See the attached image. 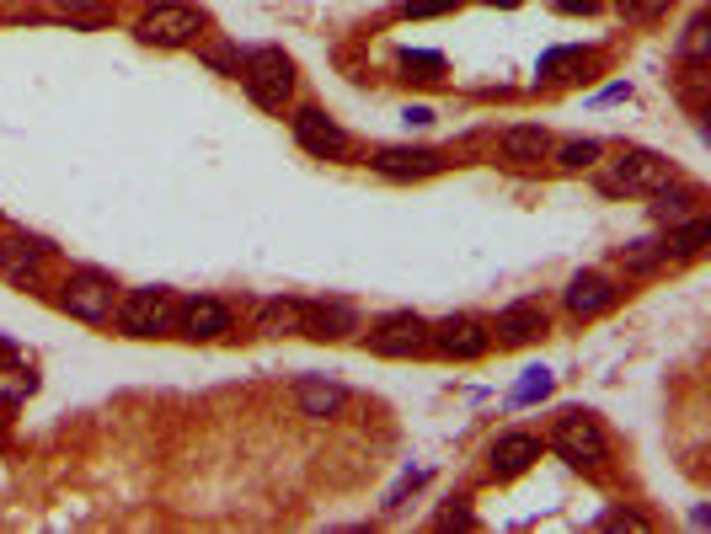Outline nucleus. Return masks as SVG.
I'll return each mask as SVG.
<instances>
[{"label": "nucleus", "instance_id": "obj_14", "mask_svg": "<svg viewBox=\"0 0 711 534\" xmlns=\"http://www.w3.org/2000/svg\"><path fill=\"white\" fill-rule=\"evenodd\" d=\"M230 326H236V310L225 300H214V294H193V300L177 305V332L193 337V342H214V337H225Z\"/></svg>", "mask_w": 711, "mask_h": 534}, {"label": "nucleus", "instance_id": "obj_27", "mask_svg": "<svg viewBox=\"0 0 711 534\" xmlns=\"http://www.w3.org/2000/svg\"><path fill=\"white\" fill-rule=\"evenodd\" d=\"M107 6H113V0H49L54 17H70V22H81V27L107 22Z\"/></svg>", "mask_w": 711, "mask_h": 534}, {"label": "nucleus", "instance_id": "obj_26", "mask_svg": "<svg viewBox=\"0 0 711 534\" xmlns=\"http://www.w3.org/2000/svg\"><path fill=\"white\" fill-rule=\"evenodd\" d=\"M396 65L407 70L412 81H439V75H444V54L439 49H401Z\"/></svg>", "mask_w": 711, "mask_h": 534}, {"label": "nucleus", "instance_id": "obj_37", "mask_svg": "<svg viewBox=\"0 0 711 534\" xmlns=\"http://www.w3.org/2000/svg\"><path fill=\"white\" fill-rule=\"evenodd\" d=\"M482 6H503V11H514V6H524V0H482Z\"/></svg>", "mask_w": 711, "mask_h": 534}, {"label": "nucleus", "instance_id": "obj_1", "mask_svg": "<svg viewBox=\"0 0 711 534\" xmlns=\"http://www.w3.org/2000/svg\"><path fill=\"white\" fill-rule=\"evenodd\" d=\"M546 449L562 454L573 470H605L610 465V433L599 428L594 412H578V406L556 412L551 433H546Z\"/></svg>", "mask_w": 711, "mask_h": 534}, {"label": "nucleus", "instance_id": "obj_32", "mask_svg": "<svg viewBox=\"0 0 711 534\" xmlns=\"http://www.w3.org/2000/svg\"><path fill=\"white\" fill-rule=\"evenodd\" d=\"M434 118H439V113H434V107H423V102H417V107H401V123H407V129H428Z\"/></svg>", "mask_w": 711, "mask_h": 534}, {"label": "nucleus", "instance_id": "obj_10", "mask_svg": "<svg viewBox=\"0 0 711 534\" xmlns=\"http://www.w3.org/2000/svg\"><path fill=\"white\" fill-rule=\"evenodd\" d=\"M487 326H492V342H498V348H530V342H540L551 332V310L540 300H514V305L498 310V321H487Z\"/></svg>", "mask_w": 711, "mask_h": 534}, {"label": "nucleus", "instance_id": "obj_25", "mask_svg": "<svg viewBox=\"0 0 711 534\" xmlns=\"http://www.w3.org/2000/svg\"><path fill=\"white\" fill-rule=\"evenodd\" d=\"M599 155H605L599 139H567V145L556 150V166H562V171H594Z\"/></svg>", "mask_w": 711, "mask_h": 534}, {"label": "nucleus", "instance_id": "obj_19", "mask_svg": "<svg viewBox=\"0 0 711 534\" xmlns=\"http://www.w3.org/2000/svg\"><path fill=\"white\" fill-rule=\"evenodd\" d=\"M300 326H305V300H262L257 305V316H252V332L257 337H300Z\"/></svg>", "mask_w": 711, "mask_h": 534}, {"label": "nucleus", "instance_id": "obj_34", "mask_svg": "<svg viewBox=\"0 0 711 534\" xmlns=\"http://www.w3.org/2000/svg\"><path fill=\"white\" fill-rule=\"evenodd\" d=\"M455 524H460V529H471V524H476L471 508H444V513H439V529H455Z\"/></svg>", "mask_w": 711, "mask_h": 534}, {"label": "nucleus", "instance_id": "obj_13", "mask_svg": "<svg viewBox=\"0 0 711 534\" xmlns=\"http://www.w3.org/2000/svg\"><path fill=\"white\" fill-rule=\"evenodd\" d=\"M615 300H621V289H615V278H605L599 267H583V273H573L567 289H562V305H567L573 321L605 316V310H615Z\"/></svg>", "mask_w": 711, "mask_h": 534}, {"label": "nucleus", "instance_id": "obj_28", "mask_svg": "<svg viewBox=\"0 0 711 534\" xmlns=\"http://www.w3.org/2000/svg\"><path fill=\"white\" fill-rule=\"evenodd\" d=\"M669 6L674 0H615V17L621 22H658V17H669Z\"/></svg>", "mask_w": 711, "mask_h": 534}, {"label": "nucleus", "instance_id": "obj_30", "mask_svg": "<svg viewBox=\"0 0 711 534\" xmlns=\"http://www.w3.org/2000/svg\"><path fill=\"white\" fill-rule=\"evenodd\" d=\"M460 0H401V17H444V11H455Z\"/></svg>", "mask_w": 711, "mask_h": 534}, {"label": "nucleus", "instance_id": "obj_35", "mask_svg": "<svg viewBox=\"0 0 711 534\" xmlns=\"http://www.w3.org/2000/svg\"><path fill=\"white\" fill-rule=\"evenodd\" d=\"M11 369H22V348L0 337V374H11Z\"/></svg>", "mask_w": 711, "mask_h": 534}, {"label": "nucleus", "instance_id": "obj_8", "mask_svg": "<svg viewBox=\"0 0 711 534\" xmlns=\"http://www.w3.org/2000/svg\"><path fill=\"white\" fill-rule=\"evenodd\" d=\"M364 348L375 358H423L428 353V321L417 310H391L364 332Z\"/></svg>", "mask_w": 711, "mask_h": 534}, {"label": "nucleus", "instance_id": "obj_22", "mask_svg": "<svg viewBox=\"0 0 711 534\" xmlns=\"http://www.w3.org/2000/svg\"><path fill=\"white\" fill-rule=\"evenodd\" d=\"M615 262L626 267V273H658V267H669V251H663V241H626L621 251H615Z\"/></svg>", "mask_w": 711, "mask_h": 534}, {"label": "nucleus", "instance_id": "obj_29", "mask_svg": "<svg viewBox=\"0 0 711 534\" xmlns=\"http://www.w3.org/2000/svg\"><path fill=\"white\" fill-rule=\"evenodd\" d=\"M679 59H690V65H701V59H706V11H701V17H690L685 38H679Z\"/></svg>", "mask_w": 711, "mask_h": 534}, {"label": "nucleus", "instance_id": "obj_15", "mask_svg": "<svg viewBox=\"0 0 711 534\" xmlns=\"http://www.w3.org/2000/svg\"><path fill=\"white\" fill-rule=\"evenodd\" d=\"M540 460V438L535 433H524V428H508V433H498L487 444V476L492 481H514V476H524Z\"/></svg>", "mask_w": 711, "mask_h": 534}, {"label": "nucleus", "instance_id": "obj_20", "mask_svg": "<svg viewBox=\"0 0 711 534\" xmlns=\"http://www.w3.org/2000/svg\"><path fill=\"white\" fill-rule=\"evenodd\" d=\"M706 246H711V219L706 214H690V219H679V225H669V241H663L669 262H695Z\"/></svg>", "mask_w": 711, "mask_h": 534}, {"label": "nucleus", "instance_id": "obj_4", "mask_svg": "<svg viewBox=\"0 0 711 534\" xmlns=\"http://www.w3.org/2000/svg\"><path fill=\"white\" fill-rule=\"evenodd\" d=\"M663 182H674V166L663 161L658 150H621L599 171V187H605L610 198H647V193H658Z\"/></svg>", "mask_w": 711, "mask_h": 534}, {"label": "nucleus", "instance_id": "obj_24", "mask_svg": "<svg viewBox=\"0 0 711 534\" xmlns=\"http://www.w3.org/2000/svg\"><path fill=\"white\" fill-rule=\"evenodd\" d=\"M551 396V369L546 364H530L519 374V385L508 390V406H535V401H546Z\"/></svg>", "mask_w": 711, "mask_h": 534}, {"label": "nucleus", "instance_id": "obj_2", "mask_svg": "<svg viewBox=\"0 0 711 534\" xmlns=\"http://www.w3.org/2000/svg\"><path fill=\"white\" fill-rule=\"evenodd\" d=\"M236 75H241L246 97H252L262 113H284L289 97H295V59L284 49H252Z\"/></svg>", "mask_w": 711, "mask_h": 534}, {"label": "nucleus", "instance_id": "obj_17", "mask_svg": "<svg viewBox=\"0 0 711 534\" xmlns=\"http://www.w3.org/2000/svg\"><path fill=\"white\" fill-rule=\"evenodd\" d=\"M295 401H300V417H311V422H332V417L348 406V385L327 380V374H305V380L295 385Z\"/></svg>", "mask_w": 711, "mask_h": 534}, {"label": "nucleus", "instance_id": "obj_11", "mask_svg": "<svg viewBox=\"0 0 711 534\" xmlns=\"http://www.w3.org/2000/svg\"><path fill=\"white\" fill-rule=\"evenodd\" d=\"M43 267H49V246H43V241H33V235H22V230L0 235V278H6V284L38 289Z\"/></svg>", "mask_w": 711, "mask_h": 534}, {"label": "nucleus", "instance_id": "obj_3", "mask_svg": "<svg viewBox=\"0 0 711 534\" xmlns=\"http://www.w3.org/2000/svg\"><path fill=\"white\" fill-rule=\"evenodd\" d=\"M113 305H118V284L102 273V267H70L59 278V310L86 326H102L113 321Z\"/></svg>", "mask_w": 711, "mask_h": 534}, {"label": "nucleus", "instance_id": "obj_6", "mask_svg": "<svg viewBox=\"0 0 711 534\" xmlns=\"http://www.w3.org/2000/svg\"><path fill=\"white\" fill-rule=\"evenodd\" d=\"M428 353L450 358V364H476V358L492 353V326L482 316H471V310L428 321Z\"/></svg>", "mask_w": 711, "mask_h": 534}, {"label": "nucleus", "instance_id": "obj_21", "mask_svg": "<svg viewBox=\"0 0 711 534\" xmlns=\"http://www.w3.org/2000/svg\"><path fill=\"white\" fill-rule=\"evenodd\" d=\"M647 198H653V219H658V225H679V219H690L695 203H701V198H695V187H685L679 177L663 182L658 193H647Z\"/></svg>", "mask_w": 711, "mask_h": 534}, {"label": "nucleus", "instance_id": "obj_23", "mask_svg": "<svg viewBox=\"0 0 711 534\" xmlns=\"http://www.w3.org/2000/svg\"><path fill=\"white\" fill-rule=\"evenodd\" d=\"M583 65H589V54H583L578 43H562V49H546V54H540L535 75H540V81H573V70H583Z\"/></svg>", "mask_w": 711, "mask_h": 534}, {"label": "nucleus", "instance_id": "obj_36", "mask_svg": "<svg viewBox=\"0 0 711 534\" xmlns=\"http://www.w3.org/2000/svg\"><path fill=\"white\" fill-rule=\"evenodd\" d=\"M626 97H631V81H615V86H605V91H599L594 102H626Z\"/></svg>", "mask_w": 711, "mask_h": 534}, {"label": "nucleus", "instance_id": "obj_5", "mask_svg": "<svg viewBox=\"0 0 711 534\" xmlns=\"http://www.w3.org/2000/svg\"><path fill=\"white\" fill-rule=\"evenodd\" d=\"M177 294L172 289H161V284H150V289H129L123 300L113 305V316H118V332L123 337H166V332H177Z\"/></svg>", "mask_w": 711, "mask_h": 534}, {"label": "nucleus", "instance_id": "obj_7", "mask_svg": "<svg viewBox=\"0 0 711 534\" xmlns=\"http://www.w3.org/2000/svg\"><path fill=\"white\" fill-rule=\"evenodd\" d=\"M134 33H139V43H150V49H188V43L204 38V11L182 6V0H156V6L134 22Z\"/></svg>", "mask_w": 711, "mask_h": 534}, {"label": "nucleus", "instance_id": "obj_31", "mask_svg": "<svg viewBox=\"0 0 711 534\" xmlns=\"http://www.w3.org/2000/svg\"><path fill=\"white\" fill-rule=\"evenodd\" d=\"M556 11H562V17H594L599 6H605V0H551Z\"/></svg>", "mask_w": 711, "mask_h": 534}, {"label": "nucleus", "instance_id": "obj_18", "mask_svg": "<svg viewBox=\"0 0 711 534\" xmlns=\"http://www.w3.org/2000/svg\"><path fill=\"white\" fill-rule=\"evenodd\" d=\"M498 150H503V161H514V166H540L551 155V134L535 129V123H514V129L498 134Z\"/></svg>", "mask_w": 711, "mask_h": 534}, {"label": "nucleus", "instance_id": "obj_12", "mask_svg": "<svg viewBox=\"0 0 711 534\" xmlns=\"http://www.w3.org/2000/svg\"><path fill=\"white\" fill-rule=\"evenodd\" d=\"M289 129H295V145H300L305 155H316V161H343V155H348L343 123L327 118L321 107H300V113L289 118Z\"/></svg>", "mask_w": 711, "mask_h": 534}, {"label": "nucleus", "instance_id": "obj_33", "mask_svg": "<svg viewBox=\"0 0 711 534\" xmlns=\"http://www.w3.org/2000/svg\"><path fill=\"white\" fill-rule=\"evenodd\" d=\"M599 524H605V529H647V518L642 513H605Z\"/></svg>", "mask_w": 711, "mask_h": 534}, {"label": "nucleus", "instance_id": "obj_9", "mask_svg": "<svg viewBox=\"0 0 711 534\" xmlns=\"http://www.w3.org/2000/svg\"><path fill=\"white\" fill-rule=\"evenodd\" d=\"M369 166L385 182H423V177H439L450 161H444V150H428V145H380L369 155Z\"/></svg>", "mask_w": 711, "mask_h": 534}, {"label": "nucleus", "instance_id": "obj_16", "mask_svg": "<svg viewBox=\"0 0 711 534\" xmlns=\"http://www.w3.org/2000/svg\"><path fill=\"white\" fill-rule=\"evenodd\" d=\"M305 337H321V342H337L348 332H359V310L348 300H305Z\"/></svg>", "mask_w": 711, "mask_h": 534}]
</instances>
